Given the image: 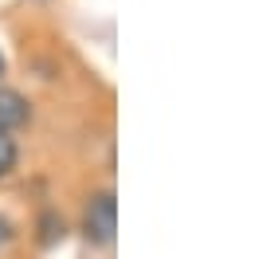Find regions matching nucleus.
Segmentation results:
<instances>
[{"label": "nucleus", "instance_id": "obj_4", "mask_svg": "<svg viewBox=\"0 0 255 259\" xmlns=\"http://www.w3.org/2000/svg\"><path fill=\"white\" fill-rule=\"evenodd\" d=\"M0 75H4V55H0Z\"/></svg>", "mask_w": 255, "mask_h": 259}, {"label": "nucleus", "instance_id": "obj_1", "mask_svg": "<svg viewBox=\"0 0 255 259\" xmlns=\"http://www.w3.org/2000/svg\"><path fill=\"white\" fill-rule=\"evenodd\" d=\"M82 228H87V240H95V243H110L114 240V232H118V204H114V193H98L95 200L87 204Z\"/></svg>", "mask_w": 255, "mask_h": 259}, {"label": "nucleus", "instance_id": "obj_2", "mask_svg": "<svg viewBox=\"0 0 255 259\" xmlns=\"http://www.w3.org/2000/svg\"><path fill=\"white\" fill-rule=\"evenodd\" d=\"M32 118V106H28V98L20 95V91H8V87H0V130L4 134H12L20 130L24 122Z\"/></svg>", "mask_w": 255, "mask_h": 259}, {"label": "nucleus", "instance_id": "obj_3", "mask_svg": "<svg viewBox=\"0 0 255 259\" xmlns=\"http://www.w3.org/2000/svg\"><path fill=\"white\" fill-rule=\"evenodd\" d=\"M20 161V149H16V138L12 134H4L0 130V181L4 177H12V169H16Z\"/></svg>", "mask_w": 255, "mask_h": 259}]
</instances>
